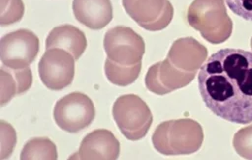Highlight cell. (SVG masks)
Masks as SVG:
<instances>
[{"instance_id": "14", "label": "cell", "mask_w": 252, "mask_h": 160, "mask_svg": "<svg viewBox=\"0 0 252 160\" xmlns=\"http://www.w3.org/2000/svg\"><path fill=\"white\" fill-rule=\"evenodd\" d=\"M46 49L61 48L78 60L87 48L85 33L72 25H62L54 27L46 37Z\"/></svg>"}, {"instance_id": "17", "label": "cell", "mask_w": 252, "mask_h": 160, "mask_svg": "<svg viewBox=\"0 0 252 160\" xmlns=\"http://www.w3.org/2000/svg\"><path fill=\"white\" fill-rule=\"evenodd\" d=\"M20 159H57L55 144L47 137H34L30 139L23 147Z\"/></svg>"}, {"instance_id": "21", "label": "cell", "mask_w": 252, "mask_h": 160, "mask_svg": "<svg viewBox=\"0 0 252 160\" xmlns=\"http://www.w3.org/2000/svg\"><path fill=\"white\" fill-rule=\"evenodd\" d=\"M225 2L236 16L252 22V0H225Z\"/></svg>"}, {"instance_id": "3", "label": "cell", "mask_w": 252, "mask_h": 160, "mask_svg": "<svg viewBox=\"0 0 252 160\" xmlns=\"http://www.w3.org/2000/svg\"><path fill=\"white\" fill-rule=\"evenodd\" d=\"M187 22L213 44L225 42L232 32L223 0H194L187 10Z\"/></svg>"}, {"instance_id": "18", "label": "cell", "mask_w": 252, "mask_h": 160, "mask_svg": "<svg viewBox=\"0 0 252 160\" xmlns=\"http://www.w3.org/2000/svg\"><path fill=\"white\" fill-rule=\"evenodd\" d=\"M233 147L244 159H252V125L240 129L233 136Z\"/></svg>"}, {"instance_id": "4", "label": "cell", "mask_w": 252, "mask_h": 160, "mask_svg": "<svg viewBox=\"0 0 252 160\" xmlns=\"http://www.w3.org/2000/svg\"><path fill=\"white\" fill-rule=\"evenodd\" d=\"M112 116L121 133L129 140L145 137L153 123L149 106L135 94L119 96L113 104Z\"/></svg>"}, {"instance_id": "10", "label": "cell", "mask_w": 252, "mask_h": 160, "mask_svg": "<svg viewBox=\"0 0 252 160\" xmlns=\"http://www.w3.org/2000/svg\"><path fill=\"white\" fill-rule=\"evenodd\" d=\"M195 76V72L181 71L165 59L150 67L145 77V84L151 92L164 95L186 86Z\"/></svg>"}, {"instance_id": "5", "label": "cell", "mask_w": 252, "mask_h": 160, "mask_svg": "<svg viewBox=\"0 0 252 160\" xmlns=\"http://www.w3.org/2000/svg\"><path fill=\"white\" fill-rule=\"evenodd\" d=\"M94 116L93 101L82 92H72L60 98L53 110V118L57 126L71 133L90 126Z\"/></svg>"}, {"instance_id": "12", "label": "cell", "mask_w": 252, "mask_h": 160, "mask_svg": "<svg viewBox=\"0 0 252 160\" xmlns=\"http://www.w3.org/2000/svg\"><path fill=\"white\" fill-rule=\"evenodd\" d=\"M207 55V48L194 37H183L172 43L166 59L181 71L197 73L205 63Z\"/></svg>"}, {"instance_id": "7", "label": "cell", "mask_w": 252, "mask_h": 160, "mask_svg": "<svg viewBox=\"0 0 252 160\" xmlns=\"http://www.w3.org/2000/svg\"><path fill=\"white\" fill-rule=\"evenodd\" d=\"M39 50L37 36L29 29H18L5 34L0 41V58L3 65L22 69L34 61Z\"/></svg>"}, {"instance_id": "19", "label": "cell", "mask_w": 252, "mask_h": 160, "mask_svg": "<svg viewBox=\"0 0 252 160\" xmlns=\"http://www.w3.org/2000/svg\"><path fill=\"white\" fill-rule=\"evenodd\" d=\"M24 10L22 0H1V26L20 21L24 15Z\"/></svg>"}, {"instance_id": "9", "label": "cell", "mask_w": 252, "mask_h": 160, "mask_svg": "<svg viewBox=\"0 0 252 160\" xmlns=\"http://www.w3.org/2000/svg\"><path fill=\"white\" fill-rule=\"evenodd\" d=\"M122 5L131 19L150 31L165 28L173 18V7L168 0H122Z\"/></svg>"}, {"instance_id": "13", "label": "cell", "mask_w": 252, "mask_h": 160, "mask_svg": "<svg viewBox=\"0 0 252 160\" xmlns=\"http://www.w3.org/2000/svg\"><path fill=\"white\" fill-rule=\"evenodd\" d=\"M73 13L78 22L91 29H101L113 17L110 0H73Z\"/></svg>"}, {"instance_id": "6", "label": "cell", "mask_w": 252, "mask_h": 160, "mask_svg": "<svg viewBox=\"0 0 252 160\" xmlns=\"http://www.w3.org/2000/svg\"><path fill=\"white\" fill-rule=\"evenodd\" d=\"M103 47L108 59L123 66L141 63L145 53L144 39L131 27L124 26H117L106 31Z\"/></svg>"}, {"instance_id": "2", "label": "cell", "mask_w": 252, "mask_h": 160, "mask_svg": "<svg viewBox=\"0 0 252 160\" xmlns=\"http://www.w3.org/2000/svg\"><path fill=\"white\" fill-rule=\"evenodd\" d=\"M203 139L201 125L189 118L162 122L152 136L155 149L163 155L194 153L200 149Z\"/></svg>"}, {"instance_id": "8", "label": "cell", "mask_w": 252, "mask_h": 160, "mask_svg": "<svg viewBox=\"0 0 252 160\" xmlns=\"http://www.w3.org/2000/svg\"><path fill=\"white\" fill-rule=\"evenodd\" d=\"M38 74L42 83L49 89L60 90L73 81L75 58L61 48L46 49L38 63Z\"/></svg>"}, {"instance_id": "15", "label": "cell", "mask_w": 252, "mask_h": 160, "mask_svg": "<svg viewBox=\"0 0 252 160\" xmlns=\"http://www.w3.org/2000/svg\"><path fill=\"white\" fill-rule=\"evenodd\" d=\"M1 76V106L8 103L15 95L26 92L32 85V76L29 67L13 69L3 65Z\"/></svg>"}, {"instance_id": "11", "label": "cell", "mask_w": 252, "mask_h": 160, "mask_svg": "<svg viewBox=\"0 0 252 160\" xmlns=\"http://www.w3.org/2000/svg\"><path fill=\"white\" fill-rule=\"evenodd\" d=\"M120 152V143L108 130H95L87 134L79 150L69 156V159H117Z\"/></svg>"}, {"instance_id": "1", "label": "cell", "mask_w": 252, "mask_h": 160, "mask_svg": "<svg viewBox=\"0 0 252 160\" xmlns=\"http://www.w3.org/2000/svg\"><path fill=\"white\" fill-rule=\"evenodd\" d=\"M207 108L236 124L252 122V52L224 48L212 54L198 74Z\"/></svg>"}, {"instance_id": "20", "label": "cell", "mask_w": 252, "mask_h": 160, "mask_svg": "<svg viewBox=\"0 0 252 160\" xmlns=\"http://www.w3.org/2000/svg\"><path fill=\"white\" fill-rule=\"evenodd\" d=\"M17 137L11 125L1 121V159H5L13 151Z\"/></svg>"}, {"instance_id": "16", "label": "cell", "mask_w": 252, "mask_h": 160, "mask_svg": "<svg viewBox=\"0 0 252 160\" xmlns=\"http://www.w3.org/2000/svg\"><path fill=\"white\" fill-rule=\"evenodd\" d=\"M141 67V63L132 66H123L107 58L104 63V73L111 83L118 86H126L138 79Z\"/></svg>"}, {"instance_id": "22", "label": "cell", "mask_w": 252, "mask_h": 160, "mask_svg": "<svg viewBox=\"0 0 252 160\" xmlns=\"http://www.w3.org/2000/svg\"><path fill=\"white\" fill-rule=\"evenodd\" d=\"M250 46H251V49H252V37H251V39H250Z\"/></svg>"}]
</instances>
